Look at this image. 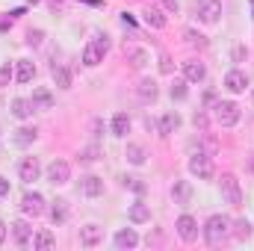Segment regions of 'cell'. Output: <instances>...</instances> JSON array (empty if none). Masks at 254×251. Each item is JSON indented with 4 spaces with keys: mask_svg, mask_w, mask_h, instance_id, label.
<instances>
[{
    "mask_svg": "<svg viewBox=\"0 0 254 251\" xmlns=\"http://www.w3.org/2000/svg\"><path fill=\"white\" fill-rule=\"evenodd\" d=\"M42 36H45L42 30H30V33H27V45H30V48H39V45H42Z\"/></svg>",
    "mask_w": 254,
    "mask_h": 251,
    "instance_id": "cell-36",
    "label": "cell"
},
{
    "mask_svg": "<svg viewBox=\"0 0 254 251\" xmlns=\"http://www.w3.org/2000/svg\"><path fill=\"white\" fill-rule=\"evenodd\" d=\"M190 175L198 178V181H213V178H216V163H213V157L204 154V151L192 154L190 157Z\"/></svg>",
    "mask_w": 254,
    "mask_h": 251,
    "instance_id": "cell-4",
    "label": "cell"
},
{
    "mask_svg": "<svg viewBox=\"0 0 254 251\" xmlns=\"http://www.w3.org/2000/svg\"><path fill=\"white\" fill-rule=\"evenodd\" d=\"M157 127H160V133H163V136H169V133L181 130V116H178V113H163Z\"/></svg>",
    "mask_w": 254,
    "mask_h": 251,
    "instance_id": "cell-28",
    "label": "cell"
},
{
    "mask_svg": "<svg viewBox=\"0 0 254 251\" xmlns=\"http://www.w3.org/2000/svg\"><path fill=\"white\" fill-rule=\"evenodd\" d=\"M125 187L136 189V192H142V189H145V184H139V178H125Z\"/></svg>",
    "mask_w": 254,
    "mask_h": 251,
    "instance_id": "cell-39",
    "label": "cell"
},
{
    "mask_svg": "<svg viewBox=\"0 0 254 251\" xmlns=\"http://www.w3.org/2000/svg\"><path fill=\"white\" fill-rule=\"evenodd\" d=\"M184 77L190 80V83H204L207 80V65L201 63V60H184Z\"/></svg>",
    "mask_w": 254,
    "mask_h": 251,
    "instance_id": "cell-16",
    "label": "cell"
},
{
    "mask_svg": "<svg viewBox=\"0 0 254 251\" xmlns=\"http://www.w3.org/2000/svg\"><path fill=\"white\" fill-rule=\"evenodd\" d=\"M240 119H243L240 104H234V101H216L213 104V122L219 127H234L240 125Z\"/></svg>",
    "mask_w": 254,
    "mask_h": 251,
    "instance_id": "cell-2",
    "label": "cell"
},
{
    "mask_svg": "<svg viewBox=\"0 0 254 251\" xmlns=\"http://www.w3.org/2000/svg\"><path fill=\"white\" fill-rule=\"evenodd\" d=\"M9 195H12V184H9V181L0 175V201H6Z\"/></svg>",
    "mask_w": 254,
    "mask_h": 251,
    "instance_id": "cell-38",
    "label": "cell"
},
{
    "mask_svg": "<svg viewBox=\"0 0 254 251\" xmlns=\"http://www.w3.org/2000/svg\"><path fill=\"white\" fill-rule=\"evenodd\" d=\"M125 160L130 163V166H145V160H148V151H145V145H139V142H127Z\"/></svg>",
    "mask_w": 254,
    "mask_h": 251,
    "instance_id": "cell-19",
    "label": "cell"
},
{
    "mask_svg": "<svg viewBox=\"0 0 254 251\" xmlns=\"http://www.w3.org/2000/svg\"><path fill=\"white\" fill-rule=\"evenodd\" d=\"M107 51H110L107 36H95V39H89V42H86V48H83V65H86V68L101 65V63H104V57H107Z\"/></svg>",
    "mask_w": 254,
    "mask_h": 251,
    "instance_id": "cell-3",
    "label": "cell"
},
{
    "mask_svg": "<svg viewBox=\"0 0 254 251\" xmlns=\"http://www.w3.org/2000/svg\"><path fill=\"white\" fill-rule=\"evenodd\" d=\"M104 243V228L101 225H83L80 228V246L83 249H95V246H101Z\"/></svg>",
    "mask_w": 254,
    "mask_h": 251,
    "instance_id": "cell-14",
    "label": "cell"
},
{
    "mask_svg": "<svg viewBox=\"0 0 254 251\" xmlns=\"http://www.w3.org/2000/svg\"><path fill=\"white\" fill-rule=\"evenodd\" d=\"M54 246H57V237H54L48 228H42V231H36V234H33V249L45 251V249H54Z\"/></svg>",
    "mask_w": 254,
    "mask_h": 251,
    "instance_id": "cell-29",
    "label": "cell"
},
{
    "mask_svg": "<svg viewBox=\"0 0 254 251\" xmlns=\"http://www.w3.org/2000/svg\"><path fill=\"white\" fill-rule=\"evenodd\" d=\"M160 6H163V12H169V15H178V9H181V3L178 0H157Z\"/></svg>",
    "mask_w": 254,
    "mask_h": 251,
    "instance_id": "cell-37",
    "label": "cell"
},
{
    "mask_svg": "<svg viewBox=\"0 0 254 251\" xmlns=\"http://www.w3.org/2000/svg\"><path fill=\"white\" fill-rule=\"evenodd\" d=\"M110 130H113V136L125 139L127 133H130V116H127V113H116L113 122H110Z\"/></svg>",
    "mask_w": 254,
    "mask_h": 251,
    "instance_id": "cell-26",
    "label": "cell"
},
{
    "mask_svg": "<svg viewBox=\"0 0 254 251\" xmlns=\"http://www.w3.org/2000/svg\"><path fill=\"white\" fill-rule=\"evenodd\" d=\"M45 210H48V204H45V195H42V192H24V198H21V213H24L27 219H39Z\"/></svg>",
    "mask_w": 254,
    "mask_h": 251,
    "instance_id": "cell-7",
    "label": "cell"
},
{
    "mask_svg": "<svg viewBox=\"0 0 254 251\" xmlns=\"http://www.w3.org/2000/svg\"><path fill=\"white\" fill-rule=\"evenodd\" d=\"M48 181L54 184V187H65L68 181H71V166H68V160H54L51 166H48Z\"/></svg>",
    "mask_w": 254,
    "mask_h": 251,
    "instance_id": "cell-8",
    "label": "cell"
},
{
    "mask_svg": "<svg viewBox=\"0 0 254 251\" xmlns=\"http://www.w3.org/2000/svg\"><path fill=\"white\" fill-rule=\"evenodd\" d=\"M195 18L201 24H207V27L219 24V18H222V0H198L195 3Z\"/></svg>",
    "mask_w": 254,
    "mask_h": 251,
    "instance_id": "cell-6",
    "label": "cell"
},
{
    "mask_svg": "<svg viewBox=\"0 0 254 251\" xmlns=\"http://www.w3.org/2000/svg\"><path fill=\"white\" fill-rule=\"evenodd\" d=\"M207 125V119H204V113H195V127H204Z\"/></svg>",
    "mask_w": 254,
    "mask_h": 251,
    "instance_id": "cell-42",
    "label": "cell"
},
{
    "mask_svg": "<svg viewBox=\"0 0 254 251\" xmlns=\"http://www.w3.org/2000/svg\"><path fill=\"white\" fill-rule=\"evenodd\" d=\"M33 80H36V65H33V60H18L15 63V83L27 86Z\"/></svg>",
    "mask_w": 254,
    "mask_h": 251,
    "instance_id": "cell-18",
    "label": "cell"
},
{
    "mask_svg": "<svg viewBox=\"0 0 254 251\" xmlns=\"http://www.w3.org/2000/svg\"><path fill=\"white\" fill-rule=\"evenodd\" d=\"M142 21H145V27H151V30H163V27L169 24L160 9H142Z\"/></svg>",
    "mask_w": 254,
    "mask_h": 251,
    "instance_id": "cell-25",
    "label": "cell"
},
{
    "mask_svg": "<svg viewBox=\"0 0 254 251\" xmlns=\"http://www.w3.org/2000/svg\"><path fill=\"white\" fill-rule=\"evenodd\" d=\"M9 234H12V240H15V246H27V243H33V225L27 222V219H18V222H12L9 225Z\"/></svg>",
    "mask_w": 254,
    "mask_h": 251,
    "instance_id": "cell-13",
    "label": "cell"
},
{
    "mask_svg": "<svg viewBox=\"0 0 254 251\" xmlns=\"http://www.w3.org/2000/svg\"><path fill=\"white\" fill-rule=\"evenodd\" d=\"M80 160H83V163H95V160H98V145L83 148V151H80Z\"/></svg>",
    "mask_w": 254,
    "mask_h": 251,
    "instance_id": "cell-35",
    "label": "cell"
},
{
    "mask_svg": "<svg viewBox=\"0 0 254 251\" xmlns=\"http://www.w3.org/2000/svg\"><path fill=\"white\" fill-rule=\"evenodd\" d=\"M169 92H172V101H187L190 98V80L187 77H178Z\"/></svg>",
    "mask_w": 254,
    "mask_h": 251,
    "instance_id": "cell-32",
    "label": "cell"
},
{
    "mask_svg": "<svg viewBox=\"0 0 254 251\" xmlns=\"http://www.w3.org/2000/svg\"><path fill=\"white\" fill-rule=\"evenodd\" d=\"M201 234H204V243H207V246L219 249V246H225V243L234 237V222H231L225 213H213V216L204 222Z\"/></svg>",
    "mask_w": 254,
    "mask_h": 251,
    "instance_id": "cell-1",
    "label": "cell"
},
{
    "mask_svg": "<svg viewBox=\"0 0 254 251\" xmlns=\"http://www.w3.org/2000/svg\"><path fill=\"white\" fill-rule=\"evenodd\" d=\"M77 189H80V195H86V198H101L107 187H104V178H98V175H83L80 184H77Z\"/></svg>",
    "mask_w": 254,
    "mask_h": 251,
    "instance_id": "cell-12",
    "label": "cell"
},
{
    "mask_svg": "<svg viewBox=\"0 0 254 251\" xmlns=\"http://www.w3.org/2000/svg\"><path fill=\"white\" fill-rule=\"evenodd\" d=\"M243 57H249V51H246V48H237V51H234V60H237V63H240V60H243Z\"/></svg>",
    "mask_w": 254,
    "mask_h": 251,
    "instance_id": "cell-41",
    "label": "cell"
},
{
    "mask_svg": "<svg viewBox=\"0 0 254 251\" xmlns=\"http://www.w3.org/2000/svg\"><path fill=\"white\" fill-rule=\"evenodd\" d=\"M160 63H163V65H160V68H163V74H169V71H172V65H169V63H172V60H169V57H166V54H163V57H160Z\"/></svg>",
    "mask_w": 254,
    "mask_h": 251,
    "instance_id": "cell-40",
    "label": "cell"
},
{
    "mask_svg": "<svg viewBox=\"0 0 254 251\" xmlns=\"http://www.w3.org/2000/svg\"><path fill=\"white\" fill-rule=\"evenodd\" d=\"M125 60L130 68H145V65L151 63V54L145 51V48H136V45H130L125 48Z\"/></svg>",
    "mask_w": 254,
    "mask_h": 251,
    "instance_id": "cell-17",
    "label": "cell"
},
{
    "mask_svg": "<svg viewBox=\"0 0 254 251\" xmlns=\"http://www.w3.org/2000/svg\"><path fill=\"white\" fill-rule=\"evenodd\" d=\"M172 198H175V204L187 207V204L192 201V184L190 181H175V187H172Z\"/></svg>",
    "mask_w": 254,
    "mask_h": 251,
    "instance_id": "cell-22",
    "label": "cell"
},
{
    "mask_svg": "<svg viewBox=\"0 0 254 251\" xmlns=\"http://www.w3.org/2000/svg\"><path fill=\"white\" fill-rule=\"evenodd\" d=\"M30 101L36 104V110H51V107H54V95H51V89H45V86L33 89V98H30Z\"/></svg>",
    "mask_w": 254,
    "mask_h": 251,
    "instance_id": "cell-27",
    "label": "cell"
},
{
    "mask_svg": "<svg viewBox=\"0 0 254 251\" xmlns=\"http://www.w3.org/2000/svg\"><path fill=\"white\" fill-rule=\"evenodd\" d=\"M18 178H21L24 184L39 181V178H42V163H39V157H24V160L18 163Z\"/></svg>",
    "mask_w": 254,
    "mask_h": 251,
    "instance_id": "cell-11",
    "label": "cell"
},
{
    "mask_svg": "<svg viewBox=\"0 0 254 251\" xmlns=\"http://www.w3.org/2000/svg\"><path fill=\"white\" fill-rule=\"evenodd\" d=\"M175 231H178V237H181L184 243H195L201 228H198V219H192L190 213H184V216L175 222Z\"/></svg>",
    "mask_w": 254,
    "mask_h": 251,
    "instance_id": "cell-9",
    "label": "cell"
},
{
    "mask_svg": "<svg viewBox=\"0 0 254 251\" xmlns=\"http://www.w3.org/2000/svg\"><path fill=\"white\" fill-rule=\"evenodd\" d=\"M127 219H130L133 225H148V222H151V207H148V204H142V201H136V204H130Z\"/></svg>",
    "mask_w": 254,
    "mask_h": 251,
    "instance_id": "cell-20",
    "label": "cell"
},
{
    "mask_svg": "<svg viewBox=\"0 0 254 251\" xmlns=\"http://www.w3.org/2000/svg\"><path fill=\"white\" fill-rule=\"evenodd\" d=\"M219 192H222L225 204H231V207H243V187H240L237 175L225 172V175L219 178Z\"/></svg>",
    "mask_w": 254,
    "mask_h": 251,
    "instance_id": "cell-5",
    "label": "cell"
},
{
    "mask_svg": "<svg viewBox=\"0 0 254 251\" xmlns=\"http://www.w3.org/2000/svg\"><path fill=\"white\" fill-rule=\"evenodd\" d=\"M6 234H9V228H6V222H0V246H3V240H6Z\"/></svg>",
    "mask_w": 254,
    "mask_h": 251,
    "instance_id": "cell-43",
    "label": "cell"
},
{
    "mask_svg": "<svg viewBox=\"0 0 254 251\" xmlns=\"http://www.w3.org/2000/svg\"><path fill=\"white\" fill-rule=\"evenodd\" d=\"M12 80H15V68H12V63H3L0 65V89L9 86Z\"/></svg>",
    "mask_w": 254,
    "mask_h": 251,
    "instance_id": "cell-34",
    "label": "cell"
},
{
    "mask_svg": "<svg viewBox=\"0 0 254 251\" xmlns=\"http://www.w3.org/2000/svg\"><path fill=\"white\" fill-rule=\"evenodd\" d=\"M136 95H139V101H142V104H154V101L160 98L157 80H154V77H142V80L136 83Z\"/></svg>",
    "mask_w": 254,
    "mask_h": 251,
    "instance_id": "cell-15",
    "label": "cell"
},
{
    "mask_svg": "<svg viewBox=\"0 0 254 251\" xmlns=\"http://www.w3.org/2000/svg\"><path fill=\"white\" fill-rule=\"evenodd\" d=\"M51 74H54V83H57L60 89H71V71H68L65 65L54 63L51 65Z\"/></svg>",
    "mask_w": 254,
    "mask_h": 251,
    "instance_id": "cell-30",
    "label": "cell"
},
{
    "mask_svg": "<svg viewBox=\"0 0 254 251\" xmlns=\"http://www.w3.org/2000/svg\"><path fill=\"white\" fill-rule=\"evenodd\" d=\"M48 216H51V222H54V225H65V222H68V216H71V210H68V201H65V198H57V201L51 204Z\"/></svg>",
    "mask_w": 254,
    "mask_h": 251,
    "instance_id": "cell-21",
    "label": "cell"
},
{
    "mask_svg": "<svg viewBox=\"0 0 254 251\" xmlns=\"http://www.w3.org/2000/svg\"><path fill=\"white\" fill-rule=\"evenodd\" d=\"M36 136H39V130H36V127H18L12 139H15V145L27 148V145H33V142H36Z\"/></svg>",
    "mask_w": 254,
    "mask_h": 251,
    "instance_id": "cell-31",
    "label": "cell"
},
{
    "mask_svg": "<svg viewBox=\"0 0 254 251\" xmlns=\"http://www.w3.org/2000/svg\"><path fill=\"white\" fill-rule=\"evenodd\" d=\"M225 89H228L231 95H243V92L249 89V74H246L243 68H231V71L225 74Z\"/></svg>",
    "mask_w": 254,
    "mask_h": 251,
    "instance_id": "cell-10",
    "label": "cell"
},
{
    "mask_svg": "<svg viewBox=\"0 0 254 251\" xmlns=\"http://www.w3.org/2000/svg\"><path fill=\"white\" fill-rule=\"evenodd\" d=\"M252 101H254V89H252Z\"/></svg>",
    "mask_w": 254,
    "mask_h": 251,
    "instance_id": "cell-44",
    "label": "cell"
},
{
    "mask_svg": "<svg viewBox=\"0 0 254 251\" xmlns=\"http://www.w3.org/2000/svg\"><path fill=\"white\" fill-rule=\"evenodd\" d=\"M234 237H237V240H249V237H252L249 219H237V222H234Z\"/></svg>",
    "mask_w": 254,
    "mask_h": 251,
    "instance_id": "cell-33",
    "label": "cell"
},
{
    "mask_svg": "<svg viewBox=\"0 0 254 251\" xmlns=\"http://www.w3.org/2000/svg\"><path fill=\"white\" fill-rule=\"evenodd\" d=\"M113 243H116V249H136V246H139V234H136V231H133V228H125V231H119V234H116V240H113Z\"/></svg>",
    "mask_w": 254,
    "mask_h": 251,
    "instance_id": "cell-24",
    "label": "cell"
},
{
    "mask_svg": "<svg viewBox=\"0 0 254 251\" xmlns=\"http://www.w3.org/2000/svg\"><path fill=\"white\" fill-rule=\"evenodd\" d=\"M33 113H36V104H33L30 98H15V101H12V116H15V119L24 122V119H30Z\"/></svg>",
    "mask_w": 254,
    "mask_h": 251,
    "instance_id": "cell-23",
    "label": "cell"
}]
</instances>
